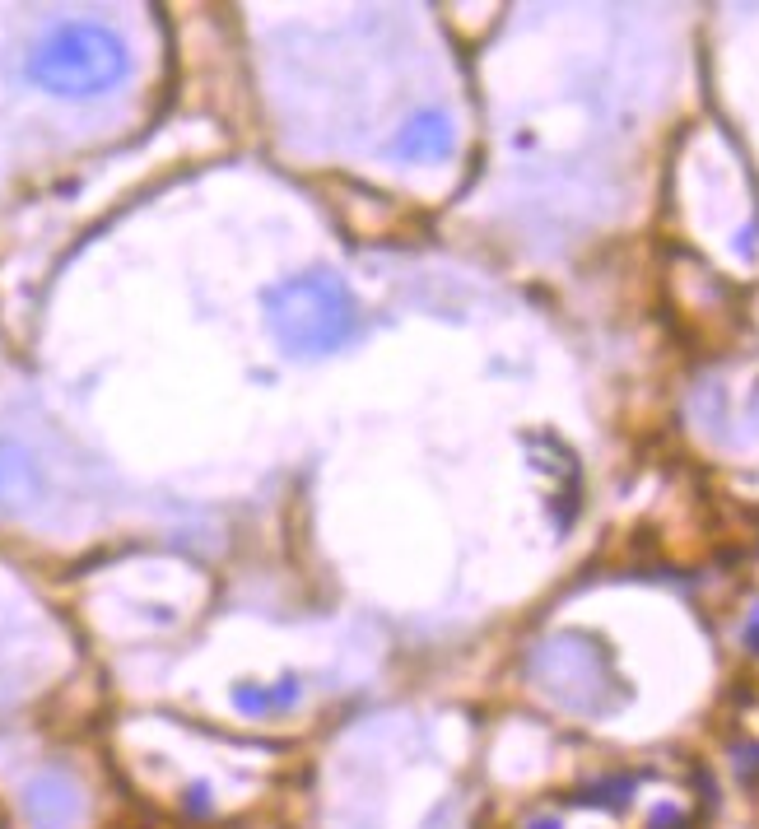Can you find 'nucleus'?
Masks as SVG:
<instances>
[{
    "instance_id": "obj_4",
    "label": "nucleus",
    "mask_w": 759,
    "mask_h": 829,
    "mask_svg": "<svg viewBox=\"0 0 759 829\" xmlns=\"http://www.w3.org/2000/svg\"><path fill=\"white\" fill-rule=\"evenodd\" d=\"M452 140H457V136H452L448 117L434 112V108H424V112H415L401 131H396L392 150L401 154V159H410V164H429V159H448Z\"/></svg>"
},
{
    "instance_id": "obj_3",
    "label": "nucleus",
    "mask_w": 759,
    "mask_h": 829,
    "mask_svg": "<svg viewBox=\"0 0 759 829\" xmlns=\"http://www.w3.org/2000/svg\"><path fill=\"white\" fill-rule=\"evenodd\" d=\"M24 816L33 829H70L80 820V797L61 774H38L24 788Z\"/></svg>"
},
{
    "instance_id": "obj_7",
    "label": "nucleus",
    "mask_w": 759,
    "mask_h": 829,
    "mask_svg": "<svg viewBox=\"0 0 759 829\" xmlns=\"http://www.w3.org/2000/svg\"><path fill=\"white\" fill-rule=\"evenodd\" d=\"M531 829H559V820H536Z\"/></svg>"
},
{
    "instance_id": "obj_1",
    "label": "nucleus",
    "mask_w": 759,
    "mask_h": 829,
    "mask_svg": "<svg viewBox=\"0 0 759 829\" xmlns=\"http://www.w3.org/2000/svg\"><path fill=\"white\" fill-rule=\"evenodd\" d=\"M131 66L126 56V42L103 24H89V19H75V24L52 28L47 38L33 47L28 56V80L38 84L42 94L52 98H98L117 89Z\"/></svg>"
},
{
    "instance_id": "obj_6",
    "label": "nucleus",
    "mask_w": 759,
    "mask_h": 829,
    "mask_svg": "<svg viewBox=\"0 0 759 829\" xmlns=\"http://www.w3.org/2000/svg\"><path fill=\"white\" fill-rule=\"evenodd\" d=\"M294 694H299L294 680H280L275 690H261V685H238V690H233V704L247 708V713H271V708L294 704Z\"/></svg>"
},
{
    "instance_id": "obj_2",
    "label": "nucleus",
    "mask_w": 759,
    "mask_h": 829,
    "mask_svg": "<svg viewBox=\"0 0 759 829\" xmlns=\"http://www.w3.org/2000/svg\"><path fill=\"white\" fill-rule=\"evenodd\" d=\"M266 317L289 354H331L359 331L350 289L326 271L289 275L285 285H275L266 294Z\"/></svg>"
},
{
    "instance_id": "obj_5",
    "label": "nucleus",
    "mask_w": 759,
    "mask_h": 829,
    "mask_svg": "<svg viewBox=\"0 0 759 829\" xmlns=\"http://www.w3.org/2000/svg\"><path fill=\"white\" fill-rule=\"evenodd\" d=\"M38 494V466L28 462L24 448L0 443V503H24Z\"/></svg>"
}]
</instances>
